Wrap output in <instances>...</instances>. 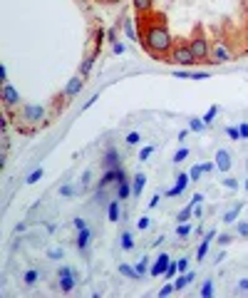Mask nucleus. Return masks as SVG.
<instances>
[{"label": "nucleus", "mask_w": 248, "mask_h": 298, "mask_svg": "<svg viewBox=\"0 0 248 298\" xmlns=\"http://www.w3.org/2000/svg\"><path fill=\"white\" fill-rule=\"evenodd\" d=\"M0 82L8 84V67L5 65H0Z\"/></svg>", "instance_id": "obj_48"}, {"label": "nucleus", "mask_w": 248, "mask_h": 298, "mask_svg": "<svg viewBox=\"0 0 248 298\" xmlns=\"http://www.w3.org/2000/svg\"><path fill=\"white\" fill-rule=\"evenodd\" d=\"M246 172H248V159H246Z\"/></svg>", "instance_id": "obj_60"}, {"label": "nucleus", "mask_w": 248, "mask_h": 298, "mask_svg": "<svg viewBox=\"0 0 248 298\" xmlns=\"http://www.w3.org/2000/svg\"><path fill=\"white\" fill-rule=\"evenodd\" d=\"M189 182H191V177H189V174H179V177H176V184H174V186L167 191V197H169V199L181 197V194H184V189H186V184H189Z\"/></svg>", "instance_id": "obj_13"}, {"label": "nucleus", "mask_w": 248, "mask_h": 298, "mask_svg": "<svg viewBox=\"0 0 248 298\" xmlns=\"http://www.w3.org/2000/svg\"><path fill=\"white\" fill-rule=\"evenodd\" d=\"M134 268H137V271H139V273L144 276V273H147V271H149V259H147V256H144V259H139V264H137Z\"/></svg>", "instance_id": "obj_39"}, {"label": "nucleus", "mask_w": 248, "mask_h": 298, "mask_svg": "<svg viewBox=\"0 0 248 298\" xmlns=\"http://www.w3.org/2000/svg\"><path fill=\"white\" fill-rule=\"evenodd\" d=\"M236 233H238V236H243V239H248V221H238L236 224Z\"/></svg>", "instance_id": "obj_38"}, {"label": "nucleus", "mask_w": 248, "mask_h": 298, "mask_svg": "<svg viewBox=\"0 0 248 298\" xmlns=\"http://www.w3.org/2000/svg\"><path fill=\"white\" fill-rule=\"evenodd\" d=\"M214 162H216V169L218 172H231V166H233V154L229 152V149H216V154H214Z\"/></svg>", "instance_id": "obj_7"}, {"label": "nucleus", "mask_w": 248, "mask_h": 298, "mask_svg": "<svg viewBox=\"0 0 248 298\" xmlns=\"http://www.w3.org/2000/svg\"><path fill=\"white\" fill-rule=\"evenodd\" d=\"M231 239H233V236H229V233H223V236H218V244H221V246H229V244H231Z\"/></svg>", "instance_id": "obj_52"}, {"label": "nucleus", "mask_w": 248, "mask_h": 298, "mask_svg": "<svg viewBox=\"0 0 248 298\" xmlns=\"http://www.w3.org/2000/svg\"><path fill=\"white\" fill-rule=\"evenodd\" d=\"M92 67H94V57H87V60L79 65V75H82V77H87V75L92 72Z\"/></svg>", "instance_id": "obj_28"}, {"label": "nucleus", "mask_w": 248, "mask_h": 298, "mask_svg": "<svg viewBox=\"0 0 248 298\" xmlns=\"http://www.w3.org/2000/svg\"><path fill=\"white\" fill-rule=\"evenodd\" d=\"M226 137H229V139H241V130H238V127H233V124H229V127H226Z\"/></svg>", "instance_id": "obj_32"}, {"label": "nucleus", "mask_w": 248, "mask_h": 298, "mask_svg": "<svg viewBox=\"0 0 248 298\" xmlns=\"http://www.w3.org/2000/svg\"><path fill=\"white\" fill-rule=\"evenodd\" d=\"M191 216H194V206L189 204V206H184V209L179 211V214H176V221H179V224H186Z\"/></svg>", "instance_id": "obj_23"}, {"label": "nucleus", "mask_w": 248, "mask_h": 298, "mask_svg": "<svg viewBox=\"0 0 248 298\" xmlns=\"http://www.w3.org/2000/svg\"><path fill=\"white\" fill-rule=\"evenodd\" d=\"M194 279H196V271H184L179 279H176V283H174V288L176 291H184L189 283H194Z\"/></svg>", "instance_id": "obj_17"}, {"label": "nucleus", "mask_w": 248, "mask_h": 298, "mask_svg": "<svg viewBox=\"0 0 248 298\" xmlns=\"http://www.w3.org/2000/svg\"><path fill=\"white\" fill-rule=\"evenodd\" d=\"M176 288H174V283H167V286H161V291H159V298H164V296H171Z\"/></svg>", "instance_id": "obj_44"}, {"label": "nucleus", "mask_w": 248, "mask_h": 298, "mask_svg": "<svg viewBox=\"0 0 248 298\" xmlns=\"http://www.w3.org/2000/svg\"><path fill=\"white\" fill-rule=\"evenodd\" d=\"M112 50H114V55H122V52H124V45H122V42L117 40L114 45H112Z\"/></svg>", "instance_id": "obj_54"}, {"label": "nucleus", "mask_w": 248, "mask_h": 298, "mask_svg": "<svg viewBox=\"0 0 248 298\" xmlns=\"http://www.w3.org/2000/svg\"><path fill=\"white\" fill-rule=\"evenodd\" d=\"M107 219H109L112 224H117V221L122 219V206H119V199H117V197L107 204Z\"/></svg>", "instance_id": "obj_16"}, {"label": "nucleus", "mask_w": 248, "mask_h": 298, "mask_svg": "<svg viewBox=\"0 0 248 298\" xmlns=\"http://www.w3.org/2000/svg\"><path fill=\"white\" fill-rule=\"evenodd\" d=\"M238 130H241V139H248V124H246V122L238 124Z\"/></svg>", "instance_id": "obj_51"}, {"label": "nucleus", "mask_w": 248, "mask_h": 298, "mask_svg": "<svg viewBox=\"0 0 248 298\" xmlns=\"http://www.w3.org/2000/svg\"><path fill=\"white\" fill-rule=\"evenodd\" d=\"M189 130H191V132H203L206 124H203L201 117H191V119H189Z\"/></svg>", "instance_id": "obj_27"}, {"label": "nucleus", "mask_w": 248, "mask_h": 298, "mask_svg": "<svg viewBox=\"0 0 248 298\" xmlns=\"http://www.w3.org/2000/svg\"><path fill=\"white\" fill-rule=\"evenodd\" d=\"M90 241H92V229H79L77 231V248L79 251H87L90 248Z\"/></svg>", "instance_id": "obj_15"}, {"label": "nucleus", "mask_w": 248, "mask_h": 298, "mask_svg": "<svg viewBox=\"0 0 248 298\" xmlns=\"http://www.w3.org/2000/svg\"><path fill=\"white\" fill-rule=\"evenodd\" d=\"M3 102H5V107H15V104H20V92L13 87V84H3Z\"/></svg>", "instance_id": "obj_14"}, {"label": "nucleus", "mask_w": 248, "mask_h": 298, "mask_svg": "<svg viewBox=\"0 0 248 298\" xmlns=\"http://www.w3.org/2000/svg\"><path fill=\"white\" fill-rule=\"evenodd\" d=\"M72 224H75V231H79V229H87V224H85V219H79V216H77V219H75Z\"/></svg>", "instance_id": "obj_50"}, {"label": "nucleus", "mask_w": 248, "mask_h": 298, "mask_svg": "<svg viewBox=\"0 0 248 298\" xmlns=\"http://www.w3.org/2000/svg\"><path fill=\"white\" fill-rule=\"evenodd\" d=\"M37 279H40V271H37V268H30V271H25V276H23L25 286H35Z\"/></svg>", "instance_id": "obj_25"}, {"label": "nucleus", "mask_w": 248, "mask_h": 298, "mask_svg": "<svg viewBox=\"0 0 248 298\" xmlns=\"http://www.w3.org/2000/svg\"><path fill=\"white\" fill-rule=\"evenodd\" d=\"M167 62H171V65H179V67H191V65H196L199 60L194 57L189 42H176L174 50L167 55Z\"/></svg>", "instance_id": "obj_2"}, {"label": "nucleus", "mask_w": 248, "mask_h": 298, "mask_svg": "<svg viewBox=\"0 0 248 298\" xmlns=\"http://www.w3.org/2000/svg\"><path fill=\"white\" fill-rule=\"evenodd\" d=\"M124 33H127L129 40H137V30H134V23H132V20H124Z\"/></svg>", "instance_id": "obj_33"}, {"label": "nucleus", "mask_w": 248, "mask_h": 298, "mask_svg": "<svg viewBox=\"0 0 248 298\" xmlns=\"http://www.w3.org/2000/svg\"><path fill=\"white\" fill-rule=\"evenodd\" d=\"M189 48H191V52H194V57L199 62L209 60V55H211V45H209V40H206V35H203L201 28H196V35L189 40Z\"/></svg>", "instance_id": "obj_3"}, {"label": "nucleus", "mask_w": 248, "mask_h": 298, "mask_svg": "<svg viewBox=\"0 0 248 298\" xmlns=\"http://www.w3.org/2000/svg\"><path fill=\"white\" fill-rule=\"evenodd\" d=\"M216 239V229H211V231H206V236H203V241L199 244V248H196V259L199 261H203L206 259V253H209V246H211V241Z\"/></svg>", "instance_id": "obj_12"}, {"label": "nucleus", "mask_w": 248, "mask_h": 298, "mask_svg": "<svg viewBox=\"0 0 248 298\" xmlns=\"http://www.w3.org/2000/svg\"><path fill=\"white\" fill-rule=\"evenodd\" d=\"M176 273H179V261H171V264H169V268L164 271V279H174Z\"/></svg>", "instance_id": "obj_34"}, {"label": "nucleus", "mask_w": 248, "mask_h": 298, "mask_svg": "<svg viewBox=\"0 0 248 298\" xmlns=\"http://www.w3.org/2000/svg\"><path fill=\"white\" fill-rule=\"evenodd\" d=\"M154 154V144H149V147H144L141 152H139V162H147L149 157Z\"/></svg>", "instance_id": "obj_37"}, {"label": "nucleus", "mask_w": 248, "mask_h": 298, "mask_svg": "<svg viewBox=\"0 0 248 298\" xmlns=\"http://www.w3.org/2000/svg\"><path fill=\"white\" fill-rule=\"evenodd\" d=\"M124 142H127V144H132V147H134V144H139V142H141V134H139V132L134 130V132H129L127 137H124Z\"/></svg>", "instance_id": "obj_36"}, {"label": "nucleus", "mask_w": 248, "mask_h": 298, "mask_svg": "<svg viewBox=\"0 0 248 298\" xmlns=\"http://www.w3.org/2000/svg\"><path fill=\"white\" fill-rule=\"evenodd\" d=\"M241 209H243V204H236L233 209L226 211V214H223V224H233L238 219V214H241Z\"/></svg>", "instance_id": "obj_21"}, {"label": "nucleus", "mask_w": 248, "mask_h": 298, "mask_svg": "<svg viewBox=\"0 0 248 298\" xmlns=\"http://www.w3.org/2000/svg\"><path fill=\"white\" fill-rule=\"evenodd\" d=\"M221 184H223L226 189H233V191L238 189V179H231V177H226V179H221Z\"/></svg>", "instance_id": "obj_43"}, {"label": "nucleus", "mask_w": 248, "mask_h": 298, "mask_svg": "<svg viewBox=\"0 0 248 298\" xmlns=\"http://www.w3.org/2000/svg\"><path fill=\"white\" fill-rule=\"evenodd\" d=\"M119 273H122V276H127V279H134V281H137V279H141V273H139L137 268H132L129 264H119Z\"/></svg>", "instance_id": "obj_22"}, {"label": "nucleus", "mask_w": 248, "mask_h": 298, "mask_svg": "<svg viewBox=\"0 0 248 298\" xmlns=\"http://www.w3.org/2000/svg\"><path fill=\"white\" fill-rule=\"evenodd\" d=\"M23 119L30 122V124H37L45 119V107L43 104H25L23 107Z\"/></svg>", "instance_id": "obj_8"}, {"label": "nucleus", "mask_w": 248, "mask_h": 298, "mask_svg": "<svg viewBox=\"0 0 248 298\" xmlns=\"http://www.w3.org/2000/svg\"><path fill=\"white\" fill-rule=\"evenodd\" d=\"M231 60H233V52H231V48L226 45L223 40L214 42L211 55H209V62H214V65H226V62H231Z\"/></svg>", "instance_id": "obj_4"}, {"label": "nucleus", "mask_w": 248, "mask_h": 298, "mask_svg": "<svg viewBox=\"0 0 248 298\" xmlns=\"http://www.w3.org/2000/svg\"><path fill=\"white\" fill-rule=\"evenodd\" d=\"M102 166L105 169H114V166H122V159H119V149L117 147H109L105 157H102Z\"/></svg>", "instance_id": "obj_11"}, {"label": "nucleus", "mask_w": 248, "mask_h": 298, "mask_svg": "<svg viewBox=\"0 0 248 298\" xmlns=\"http://www.w3.org/2000/svg\"><path fill=\"white\" fill-rule=\"evenodd\" d=\"M107 37H109V42L114 45V42H117V30H114V28H112V30H107Z\"/></svg>", "instance_id": "obj_57"}, {"label": "nucleus", "mask_w": 248, "mask_h": 298, "mask_svg": "<svg viewBox=\"0 0 248 298\" xmlns=\"http://www.w3.org/2000/svg\"><path fill=\"white\" fill-rule=\"evenodd\" d=\"M43 174H45V172H43V169L37 166L35 172H30V174H28V179H25V182H28V184H37L40 179H43Z\"/></svg>", "instance_id": "obj_31"}, {"label": "nucleus", "mask_w": 248, "mask_h": 298, "mask_svg": "<svg viewBox=\"0 0 248 298\" xmlns=\"http://www.w3.org/2000/svg\"><path fill=\"white\" fill-rule=\"evenodd\" d=\"M144 186H147V174H134V184H132V194H134V199L137 197H141V191H144Z\"/></svg>", "instance_id": "obj_19"}, {"label": "nucleus", "mask_w": 248, "mask_h": 298, "mask_svg": "<svg viewBox=\"0 0 248 298\" xmlns=\"http://www.w3.org/2000/svg\"><path fill=\"white\" fill-rule=\"evenodd\" d=\"M203 201V194H194V199H191V206H196V204H201Z\"/></svg>", "instance_id": "obj_58"}, {"label": "nucleus", "mask_w": 248, "mask_h": 298, "mask_svg": "<svg viewBox=\"0 0 248 298\" xmlns=\"http://www.w3.org/2000/svg\"><path fill=\"white\" fill-rule=\"evenodd\" d=\"M186 157H189V149H186V147H181L179 152L174 154V159H171V162H174V164H181V162H184Z\"/></svg>", "instance_id": "obj_35"}, {"label": "nucleus", "mask_w": 248, "mask_h": 298, "mask_svg": "<svg viewBox=\"0 0 248 298\" xmlns=\"http://www.w3.org/2000/svg\"><path fill=\"white\" fill-rule=\"evenodd\" d=\"M97 99H99V95H92V97H90V99L85 102V107H82V110H90V107H92V104H94Z\"/></svg>", "instance_id": "obj_53"}, {"label": "nucleus", "mask_w": 248, "mask_h": 298, "mask_svg": "<svg viewBox=\"0 0 248 298\" xmlns=\"http://www.w3.org/2000/svg\"><path fill=\"white\" fill-rule=\"evenodd\" d=\"M62 256H65V251H62V248H50L47 251V259H52V261H60Z\"/></svg>", "instance_id": "obj_42"}, {"label": "nucleus", "mask_w": 248, "mask_h": 298, "mask_svg": "<svg viewBox=\"0 0 248 298\" xmlns=\"http://www.w3.org/2000/svg\"><path fill=\"white\" fill-rule=\"evenodd\" d=\"M189 271V259H179V273Z\"/></svg>", "instance_id": "obj_49"}, {"label": "nucleus", "mask_w": 248, "mask_h": 298, "mask_svg": "<svg viewBox=\"0 0 248 298\" xmlns=\"http://www.w3.org/2000/svg\"><path fill=\"white\" fill-rule=\"evenodd\" d=\"M189 233H191V226H189V221H186V224H179V229H176V236H189Z\"/></svg>", "instance_id": "obj_40"}, {"label": "nucleus", "mask_w": 248, "mask_h": 298, "mask_svg": "<svg viewBox=\"0 0 248 298\" xmlns=\"http://www.w3.org/2000/svg\"><path fill=\"white\" fill-rule=\"evenodd\" d=\"M82 87H85V77L77 75V77H72V80L65 84V92H62V95H65V99H72L75 95L82 92Z\"/></svg>", "instance_id": "obj_9"}, {"label": "nucleus", "mask_w": 248, "mask_h": 298, "mask_svg": "<svg viewBox=\"0 0 248 298\" xmlns=\"http://www.w3.org/2000/svg\"><path fill=\"white\" fill-rule=\"evenodd\" d=\"M60 197L72 199V197H75V184H62V186H60Z\"/></svg>", "instance_id": "obj_30"}, {"label": "nucleus", "mask_w": 248, "mask_h": 298, "mask_svg": "<svg viewBox=\"0 0 248 298\" xmlns=\"http://www.w3.org/2000/svg\"><path fill=\"white\" fill-rule=\"evenodd\" d=\"M141 42L144 48H147L149 55H156V57H164L174 50V37L169 33V28L164 25V20L159 23H149L141 33Z\"/></svg>", "instance_id": "obj_1"}, {"label": "nucleus", "mask_w": 248, "mask_h": 298, "mask_svg": "<svg viewBox=\"0 0 248 298\" xmlns=\"http://www.w3.org/2000/svg\"><path fill=\"white\" fill-rule=\"evenodd\" d=\"M243 186H246V191H248V179H246V182H243Z\"/></svg>", "instance_id": "obj_59"}, {"label": "nucleus", "mask_w": 248, "mask_h": 298, "mask_svg": "<svg viewBox=\"0 0 248 298\" xmlns=\"http://www.w3.org/2000/svg\"><path fill=\"white\" fill-rule=\"evenodd\" d=\"M57 279H60L57 283H60V291H62V293H70V291L75 288V283H77V281H75V271H72L70 266H62V268L57 271Z\"/></svg>", "instance_id": "obj_6"}, {"label": "nucleus", "mask_w": 248, "mask_h": 298, "mask_svg": "<svg viewBox=\"0 0 248 298\" xmlns=\"http://www.w3.org/2000/svg\"><path fill=\"white\" fill-rule=\"evenodd\" d=\"M201 174H203V169H201V164H194V166H191V172H189V177H191L194 182H199V179H201Z\"/></svg>", "instance_id": "obj_41"}, {"label": "nucleus", "mask_w": 248, "mask_h": 298, "mask_svg": "<svg viewBox=\"0 0 248 298\" xmlns=\"http://www.w3.org/2000/svg\"><path fill=\"white\" fill-rule=\"evenodd\" d=\"M132 5L139 15H147L152 8H154V0H132Z\"/></svg>", "instance_id": "obj_20"}, {"label": "nucleus", "mask_w": 248, "mask_h": 298, "mask_svg": "<svg viewBox=\"0 0 248 298\" xmlns=\"http://www.w3.org/2000/svg\"><path fill=\"white\" fill-rule=\"evenodd\" d=\"M119 201H124V199H129L132 197V184H129V179H122L119 184H117V194H114Z\"/></svg>", "instance_id": "obj_18"}, {"label": "nucleus", "mask_w": 248, "mask_h": 298, "mask_svg": "<svg viewBox=\"0 0 248 298\" xmlns=\"http://www.w3.org/2000/svg\"><path fill=\"white\" fill-rule=\"evenodd\" d=\"M119 239H122L119 244H122V248H124V251H132V248H134V236H132L129 231H124Z\"/></svg>", "instance_id": "obj_24"}, {"label": "nucleus", "mask_w": 248, "mask_h": 298, "mask_svg": "<svg viewBox=\"0 0 248 298\" xmlns=\"http://www.w3.org/2000/svg\"><path fill=\"white\" fill-rule=\"evenodd\" d=\"M159 201H161V197H156V194H154V197L149 199V209H156V206H159Z\"/></svg>", "instance_id": "obj_56"}, {"label": "nucleus", "mask_w": 248, "mask_h": 298, "mask_svg": "<svg viewBox=\"0 0 248 298\" xmlns=\"http://www.w3.org/2000/svg\"><path fill=\"white\" fill-rule=\"evenodd\" d=\"M216 115H218V107H216V104H211V107H209V110H206V115L201 117V119H203V124H206V127H209V124H214V119H216Z\"/></svg>", "instance_id": "obj_26"}, {"label": "nucleus", "mask_w": 248, "mask_h": 298, "mask_svg": "<svg viewBox=\"0 0 248 298\" xmlns=\"http://www.w3.org/2000/svg\"><path fill=\"white\" fill-rule=\"evenodd\" d=\"M122 179H127V174H124V169H122V166L105 169V174H102V179H99V184H97V191H105L107 186H112V184H119Z\"/></svg>", "instance_id": "obj_5"}, {"label": "nucleus", "mask_w": 248, "mask_h": 298, "mask_svg": "<svg viewBox=\"0 0 248 298\" xmlns=\"http://www.w3.org/2000/svg\"><path fill=\"white\" fill-rule=\"evenodd\" d=\"M236 293H248V279H241L236 283Z\"/></svg>", "instance_id": "obj_45"}, {"label": "nucleus", "mask_w": 248, "mask_h": 298, "mask_svg": "<svg viewBox=\"0 0 248 298\" xmlns=\"http://www.w3.org/2000/svg\"><path fill=\"white\" fill-rule=\"evenodd\" d=\"M149 224H152V219H149V216H141V219H139V224H137V226H139V229H141V231H144V229H149Z\"/></svg>", "instance_id": "obj_47"}, {"label": "nucleus", "mask_w": 248, "mask_h": 298, "mask_svg": "<svg viewBox=\"0 0 248 298\" xmlns=\"http://www.w3.org/2000/svg\"><path fill=\"white\" fill-rule=\"evenodd\" d=\"M201 169H203V174H211L214 169H216V162H203V164H201Z\"/></svg>", "instance_id": "obj_46"}, {"label": "nucleus", "mask_w": 248, "mask_h": 298, "mask_svg": "<svg viewBox=\"0 0 248 298\" xmlns=\"http://www.w3.org/2000/svg\"><path fill=\"white\" fill-rule=\"evenodd\" d=\"M214 296V279H206V283L201 286V298H211Z\"/></svg>", "instance_id": "obj_29"}, {"label": "nucleus", "mask_w": 248, "mask_h": 298, "mask_svg": "<svg viewBox=\"0 0 248 298\" xmlns=\"http://www.w3.org/2000/svg\"><path fill=\"white\" fill-rule=\"evenodd\" d=\"M90 179H92V172H90V169H87V172L82 174V184H85V186H90Z\"/></svg>", "instance_id": "obj_55"}, {"label": "nucleus", "mask_w": 248, "mask_h": 298, "mask_svg": "<svg viewBox=\"0 0 248 298\" xmlns=\"http://www.w3.org/2000/svg\"><path fill=\"white\" fill-rule=\"evenodd\" d=\"M169 264H171V256H169V253H159L156 261H154V266L149 268V276H152V279H154V276H164V271L169 268Z\"/></svg>", "instance_id": "obj_10"}]
</instances>
